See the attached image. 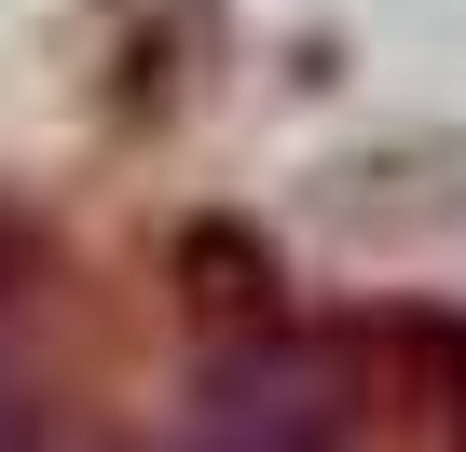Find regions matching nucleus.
<instances>
[{
	"label": "nucleus",
	"mask_w": 466,
	"mask_h": 452,
	"mask_svg": "<svg viewBox=\"0 0 466 452\" xmlns=\"http://www.w3.org/2000/svg\"><path fill=\"white\" fill-rule=\"evenodd\" d=\"M178 452H343V411H329V384H316L302 357H233V370L192 397Z\"/></svg>",
	"instance_id": "f257e3e1"
}]
</instances>
